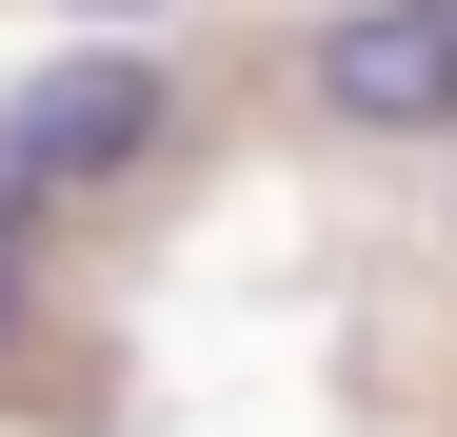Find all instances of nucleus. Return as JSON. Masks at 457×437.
I'll return each mask as SVG.
<instances>
[{"label": "nucleus", "instance_id": "1", "mask_svg": "<svg viewBox=\"0 0 457 437\" xmlns=\"http://www.w3.org/2000/svg\"><path fill=\"white\" fill-rule=\"evenodd\" d=\"M298 80L338 139H457V0H358V21H319Z\"/></svg>", "mask_w": 457, "mask_h": 437}, {"label": "nucleus", "instance_id": "2", "mask_svg": "<svg viewBox=\"0 0 457 437\" xmlns=\"http://www.w3.org/2000/svg\"><path fill=\"white\" fill-rule=\"evenodd\" d=\"M160 120H179V80H160L139 40H60L40 80H21V139L60 160V199H100V179H139V160H160Z\"/></svg>", "mask_w": 457, "mask_h": 437}, {"label": "nucleus", "instance_id": "3", "mask_svg": "<svg viewBox=\"0 0 457 437\" xmlns=\"http://www.w3.org/2000/svg\"><path fill=\"white\" fill-rule=\"evenodd\" d=\"M40 218H60V160H40V139H21V100H0V259H21Z\"/></svg>", "mask_w": 457, "mask_h": 437}, {"label": "nucleus", "instance_id": "4", "mask_svg": "<svg viewBox=\"0 0 457 437\" xmlns=\"http://www.w3.org/2000/svg\"><path fill=\"white\" fill-rule=\"evenodd\" d=\"M60 21H160V0H60Z\"/></svg>", "mask_w": 457, "mask_h": 437}, {"label": "nucleus", "instance_id": "5", "mask_svg": "<svg viewBox=\"0 0 457 437\" xmlns=\"http://www.w3.org/2000/svg\"><path fill=\"white\" fill-rule=\"evenodd\" d=\"M0 338H21V259H0Z\"/></svg>", "mask_w": 457, "mask_h": 437}]
</instances>
